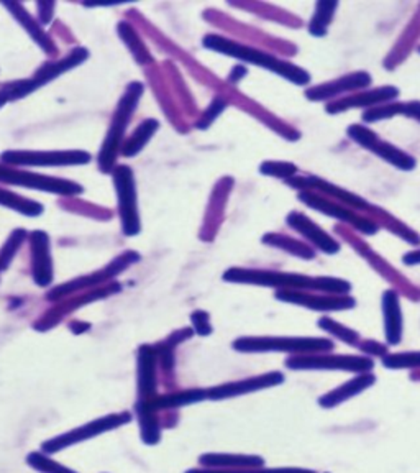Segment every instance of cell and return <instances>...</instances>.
I'll use <instances>...</instances> for the list:
<instances>
[{
  "label": "cell",
  "instance_id": "ba28073f",
  "mask_svg": "<svg viewBox=\"0 0 420 473\" xmlns=\"http://www.w3.org/2000/svg\"><path fill=\"white\" fill-rule=\"evenodd\" d=\"M0 183L28 188V190L52 192V194H60V196H69V198L79 196L85 192L83 186H79L77 183L69 181V179L43 176L38 173L15 169L13 167H5V165H0Z\"/></svg>",
  "mask_w": 420,
  "mask_h": 473
},
{
  "label": "cell",
  "instance_id": "8992f818",
  "mask_svg": "<svg viewBox=\"0 0 420 473\" xmlns=\"http://www.w3.org/2000/svg\"><path fill=\"white\" fill-rule=\"evenodd\" d=\"M347 135L351 142H355L359 147L375 153L376 157L381 158L389 165H392L394 168L400 169V171H412L417 167L416 158L410 157L409 153H406L400 148L394 147L386 140L379 138L378 134L375 130L368 128L367 126L353 124V126H348Z\"/></svg>",
  "mask_w": 420,
  "mask_h": 473
},
{
  "label": "cell",
  "instance_id": "e575fe53",
  "mask_svg": "<svg viewBox=\"0 0 420 473\" xmlns=\"http://www.w3.org/2000/svg\"><path fill=\"white\" fill-rule=\"evenodd\" d=\"M28 463L32 467H35V469H38V470H42L44 473H74L71 470H68V469H64L61 465L52 462L50 459L43 457L40 453H32L28 457Z\"/></svg>",
  "mask_w": 420,
  "mask_h": 473
},
{
  "label": "cell",
  "instance_id": "f1b7e54d",
  "mask_svg": "<svg viewBox=\"0 0 420 473\" xmlns=\"http://www.w3.org/2000/svg\"><path fill=\"white\" fill-rule=\"evenodd\" d=\"M118 33H120L124 43H126L128 48L133 53V56H135L138 63L147 64L153 61V58L148 54L147 46L140 42L137 33H135V30L128 23H125V21L118 23Z\"/></svg>",
  "mask_w": 420,
  "mask_h": 473
},
{
  "label": "cell",
  "instance_id": "ac0fdd59",
  "mask_svg": "<svg viewBox=\"0 0 420 473\" xmlns=\"http://www.w3.org/2000/svg\"><path fill=\"white\" fill-rule=\"evenodd\" d=\"M130 416L128 414H114V416H107L104 420H94L91 424H87L81 429H76L73 432H68L64 434L63 437H56L52 441L44 444V449L48 453H56L60 449H64L71 444L83 441V439H89V437H94L101 432L109 431V429H114L117 426H122L124 422H128Z\"/></svg>",
  "mask_w": 420,
  "mask_h": 473
},
{
  "label": "cell",
  "instance_id": "74e56055",
  "mask_svg": "<svg viewBox=\"0 0 420 473\" xmlns=\"http://www.w3.org/2000/svg\"><path fill=\"white\" fill-rule=\"evenodd\" d=\"M192 322H194V329L199 332V334H202V336H207V334H210V329L209 326V315L206 314V313H200V311H198V313H194L192 314Z\"/></svg>",
  "mask_w": 420,
  "mask_h": 473
},
{
  "label": "cell",
  "instance_id": "ee69618b",
  "mask_svg": "<svg viewBox=\"0 0 420 473\" xmlns=\"http://www.w3.org/2000/svg\"><path fill=\"white\" fill-rule=\"evenodd\" d=\"M419 53H420V46H419Z\"/></svg>",
  "mask_w": 420,
  "mask_h": 473
},
{
  "label": "cell",
  "instance_id": "5bb4252c",
  "mask_svg": "<svg viewBox=\"0 0 420 473\" xmlns=\"http://www.w3.org/2000/svg\"><path fill=\"white\" fill-rule=\"evenodd\" d=\"M400 97V89L394 86H381V87H375V89H367V91H359L357 94L347 95V97H340L336 101H332L326 105L327 114L335 116V114H342L347 110H353V109H371L376 105L388 104V102H394Z\"/></svg>",
  "mask_w": 420,
  "mask_h": 473
},
{
  "label": "cell",
  "instance_id": "6da1fadb",
  "mask_svg": "<svg viewBox=\"0 0 420 473\" xmlns=\"http://www.w3.org/2000/svg\"><path fill=\"white\" fill-rule=\"evenodd\" d=\"M223 280L230 283L258 284L276 290L307 291V293H322V295L347 296L351 291V283L342 278L307 276V274L250 270V268H230L223 274Z\"/></svg>",
  "mask_w": 420,
  "mask_h": 473
},
{
  "label": "cell",
  "instance_id": "4dcf8cb0",
  "mask_svg": "<svg viewBox=\"0 0 420 473\" xmlns=\"http://www.w3.org/2000/svg\"><path fill=\"white\" fill-rule=\"evenodd\" d=\"M27 239V231L25 229H17L11 233V237L7 239V242L4 243L2 250H0V272L7 270L11 266L12 260L15 258V255L19 252L21 243L25 242Z\"/></svg>",
  "mask_w": 420,
  "mask_h": 473
},
{
  "label": "cell",
  "instance_id": "3957f363",
  "mask_svg": "<svg viewBox=\"0 0 420 473\" xmlns=\"http://www.w3.org/2000/svg\"><path fill=\"white\" fill-rule=\"evenodd\" d=\"M145 86L140 81H133L126 86L125 94L122 95V99L118 101L117 105L116 114L109 126V132L104 138L102 143V150L99 153V168L102 173H112V168L116 165L117 155L118 151L124 147V137H125V130L130 118L133 116V112L137 110L138 102L143 95Z\"/></svg>",
  "mask_w": 420,
  "mask_h": 473
},
{
  "label": "cell",
  "instance_id": "d6a6232c",
  "mask_svg": "<svg viewBox=\"0 0 420 473\" xmlns=\"http://www.w3.org/2000/svg\"><path fill=\"white\" fill-rule=\"evenodd\" d=\"M384 367L391 370H404V368H420V352L409 354H396L383 358Z\"/></svg>",
  "mask_w": 420,
  "mask_h": 473
},
{
  "label": "cell",
  "instance_id": "b9f144b4",
  "mask_svg": "<svg viewBox=\"0 0 420 473\" xmlns=\"http://www.w3.org/2000/svg\"><path fill=\"white\" fill-rule=\"evenodd\" d=\"M245 74H246V68L245 66H237V68H233L229 79H230L231 83H238Z\"/></svg>",
  "mask_w": 420,
  "mask_h": 473
},
{
  "label": "cell",
  "instance_id": "44dd1931",
  "mask_svg": "<svg viewBox=\"0 0 420 473\" xmlns=\"http://www.w3.org/2000/svg\"><path fill=\"white\" fill-rule=\"evenodd\" d=\"M2 5L11 11L13 19H17L21 27L28 32V35L32 37L33 42L36 43L43 52L48 53V54H54L56 52V46L52 43V38L48 37V33L43 30L42 25L33 20L32 15L28 12L23 9V5L17 4V2H2Z\"/></svg>",
  "mask_w": 420,
  "mask_h": 473
},
{
  "label": "cell",
  "instance_id": "4fadbf2b",
  "mask_svg": "<svg viewBox=\"0 0 420 473\" xmlns=\"http://www.w3.org/2000/svg\"><path fill=\"white\" fill-rule=\"evenodd\" d=\"M373 79L371 74L367 71H355V73L345 74L342 77H336L330 83L314 86L305 91V97L311 102H322V101H330L340 95L357 94L359 91H367L371 86Z\"/></svg>",
  "mask_w": 420,
  "mask_h": 473
},
{
  "label": "cell",
  "instance_id": "7a4b0ae2",
  "mask_svg": "<svg viewBox=\"0 0 420 473\" xmlns=\"http://www.w3.org/2000/svg\"><path fill=\"white\" fill-rule=\"evenodd\" d=\"M202 45L212 52L221 53L225 56L240 60L243 63L253 64V66H258L262 69H268V71L281 76L286 81L295 86H307L312 81V76L309 71H305L304 68L289 63V61H284L271 53L262 52L258 48L242 45V43L225 38L221 35H214V33L206 35L202 40Z\"/></svg>",
  "mask_w": 420,
  "mask_h": 473
},
{
  "label": "cell",
  "instance_id": "836d02e7",
  "mask_svg": "<svg viewBox=\"0 0 420 473\" xmlns=\"http://www.w3.org/2000/svg\"><path fill=\"white\" fill-rule=\"evenodd\" d=\"M209 463V465H245V467H254V465H262V459L258 457H223V455H207L202 457V463Z\"/></svg>",
  "mask_w": 420,
  "mask_h": 473
},
{
  "label": "cell",
  "instance_id": "30bf717a",
  "mask_svg": "<svg viewBox=\"0 0 420 473\" xmlns=\"http://www.w3.org/2000/svg\"><path fill=\"white\" fill-rule=\"evenodd\" d=\"M299 200L304 202L305 206L312 208V209L320 212V214H326L332 219L350 224L351 227H355L358 232H361L365 235H375V233L379 232L378 222L373 221L369 217H365L357 210L350 209L347 206H342L335 200H328V198L319 194V192L301 191L299 192Z\"/></svg>",
  "mask_w": 420,
  "mask_h": 473
},
{
  "label": "cell",
  "instance_id": "d4e9b609",
  "mask_svg": "<svg viewBox=\"0 0 420 473\" xmlns=\"http://www.w3.org/2000/svg\"><path fill=\"white\" fill-rule=\"evenodd\" d=\"M159 128V122L157 118H147L143 120L133 135L126 140L122 147V155L126 158L135 157L143 148L147 147L148 140L153 137Z\"/></svg>",
  "mask_w": 420,
  "mask_h": 473
},
{
  "label": "cell",
  "instance_id": "cb8c5ba5",
  "mask_svg": "<svg viewBox=\"0 0 420 473\" xmlns=\"http://www.w3.org/2000/svg\"><path fill=\"white\" fill-rule=\"evenodd\" d=\"M157 348L141 347L138 355V373H140V389L141 395L148 396L155 391V373H157Z\"/></svg>",
  "mask_w": 420,
  "mask_h": 473
},
{
  "label": "cell",
  "instance_id": "9c48e42d",
  "mask_svg": "<svg viewBox=\"0 0 420 473\" xmlns=\"http://www.w3.org/2000/svg\"><path fill=\"white\" fill-rule=\"evenodd\" d=\"M2 163L9 167H76L87 165L91 155L83 150H64V151H25L11 150L4 151Z\"/></svg>",
  "mask_w": 420,
  "mask_h": 473
},
{
  "label": "cell",
  "instance_id": "7c38bea8",
  "mask_svg": "<svg viewBox=\"0 0 420 473\" xmlns=\"http://www.w3.org/2000/svg\"><path fill=\"white\" fill-rule=\"evenodd\" d=\"M284 183L289 188H295V190L319 192V194L326 196L328 200H335L342 206H347L350 209L357 210L359 214L375 209V206H371L361 196H358L351 191L343 190V188L336 186L334 183H328L326 179L319 178V176H295V178L287 179Z\"/></svg>",
  "mask_w": 420,
  "mask_h": 473
},
{
  "label": "cell",
  "instance_id": "f546056e",
  "mask_svg": "<svg viewBox=\"0 0 420 473\" xmlns=\"http://www.w3.org/2000/svg\"><path fill=\"white\" fill-rule=\"evenodd\" d=\"M319 326H320V329H324L326 332H328V334H332V336L336 337V338H340L342 342H345L348 346H351V347H358V346L361 344V342H359V334H358V332H355L353 329H348V327L342 326L340 322H336V321H334V319L328 317V315L322 317V319L319 321Z\"/></svg>",
  "mask_w": 420,
  "mask_h": 473
},
{
  "label": "cell",
  "instance_id": "5b68a950",
  "mask_svg": "<svg viewBox=\"0 0 420 473\" xmlns=\"http://www.w3.org/2000/svg\"><path fill=\"white\" fill-rule=\"evenodd\" d=\"M87 58H89V52L85 48H76L73 52L68 53L63 60H60V61L43 64L42 68L36 73L33 74V77H30V79L17 81V83L4 86L2 93L5 94V97L9 101H15V99H20V97H25V95L32 94L36 89H40L42 86L52 83L54 77L68 73V71H71L76 66L85 63Z\"/></svg>",
  "mask_w": 420,
  "mask_h": 473
},
{
  "label": "cell",
  "instance_id": "d6986e66",
  "mask_svg": "<svg viewBox=\"0 0 420 473\" xmlns=\"http://www.w3.org/2000/svg\"><path fill=\"white\" fill-rule=\"evenodd\" d=\"M32 245V272L35 283L42 288L52 281V260L50 252V237L43 231H35L30 235Z\"/></svg>",
  "mask_w": 420,
  "mask_h": 473
},
{
  "label": "cell",
  "instance_id": "ffe728a7",
  "mask_svg": "<svg viewBox=\"0 0 420 473\" xmlns=\"http://www.w3.org/2000/svg\"><path fill=\"white\" fill-rule=\"evenodd\" d=\"M283 381V373L271 371V373H264V375H260V377H253V379L235 381V383H229V385H222L219 388H212L209 391H206V395L212 400H222V398L246 395V393H252V391H256V389L274 387V385H279Z\"/></svg>",
  "mask_w": 420,
  "mask_h": 473
},
{
  "label": "cell",
  "instance_id": "9a60e30c",
  "mask_svg": "<svg viewBox=\"0 0 420 473\" xmlns=\"http://www.w3.org/2000/svg\"><path fill=\"white\" fill-rule=\"evenodd\" d=\"M140 255L135 252H125L122 255H118L116 260L112 263H109V266H105L104 270L97 272L94 274H89V276H83V278H77L74 281H69V283L63 284L60 288H56L54 291H52L48 295V299H58L61 296L69 295L73 291H77V290H85V288H91L94 284L104 283L107 280H112L114 276H117L118 273H122L124 270H126L130 265L133 263L140 262Z\"/></svg>",
  "mask_w": 420,
  "mask_h": 473
},
{
  "label": "cell",
  "instance_id": "60d3db41",
  "mask_svg": "<svg viewBox=\"0 0 420 473\" xmlns=\"http://www.w3.org/2000/svg\"><path fill=\"white\" fill-rule=\"evenodd\" d=\"M402 262L406 263V265H409V266L420 265V249H417V250H412V252L409 253H406V255L402 257Z\"/></svg>",
  "mask_w": 420,
  "mask_h": 473
},
{
  "label": "cell",
  "instance_id": "ab89813d",
  "mask_svg": "<svg viewBox=\"0 0 420 473\" xmlns=\"http://www.w3.org/2000/svg\"><path fill=\"white\" fill-rule=\"evenodd\" d=\"M54 5H56L54 2H38L36 4V9H38V13H40V21H42L43 25L52 21Z\"/></svg>",
  "mask_w": 420,
  "mask_h": 473
},
{
  "label": "cell",
  "instance_id": "8d00e7d4",
  "mask_svg": "<svg viewBox=\"0 0 420 473\" xmlns=\"http://www.w3.org/2000/svg\"><path fill=\"white\" fill-rule=\"evenodd\" d=\"M358 347H359V350H361L363 354H367V355H375V357L383 358L389 355L388 347L383 346V344H379V342H375V340H365V342L359 344Z\"/></svg>",
  "mask_w": 420,
  "mask_h": 473
},
{
  "label": "cell",
  "instance_id": "8fae6325",
  "mask_svg": "<svg viewBox=\"0 0 420 473\" xmlns=\"http://www.w3.org/2000/svg\"><path fill=\"white\" fill-rule=\"evenodd\" d=\"M286 367L291 370H342L368 373L375 367L371 358L363 355H328V354H304L293 355L286 360Z\"/></svg>",
  "mask_w": 420,
  "mask_h": 473
},
{
  "label": "cell",
  "instance_id": "1f68e13d",
  "mask_svg": "<svg viewBox=\"0 0 420 473\" xmlns=\"http://www.w3.org/2000/svg\"><path fill=\"white\" fill-rule=\"evenodd\" d=\"M260 173L264 176H273V178L287 181V179L297 176L299 168L295 163H287V161H264L260 167Z\"/></svg>",
  "mask_w": 420,
  "mask_h": 473
},
{
  "label": "cell",
  "instance_id": "7bdbcfd3",
  "mask_svg": "<svg viewBox=\"0 0 420 473\" xmlns=\"http://www.w3.org/2000/svg\"><path fill=\"white\" fill-rule=\"evenodd\" d=\"M7 102H9V99H7V97H5V94H4L2 91H0V107H2V105L4 104H7Z\"/></svg>",
  "mask_w": 420,
  "mask_h": 473
},
{
  "label": "cell",
  "instance_id": "52a82bcc",
  "mask_svg": "<svg viewBox=\"0 0 420 473\" xmlns=\"http://www.w3.org/2000/svg\"><path fill=\"white\" fill-rule=\"evenodd\" d=\"M112 173L116 183L122 232L126 237H135L141 232V222L138 214L137 184L133 171L126 165H120Z\"/></svg>",
  "mask_w": 420,
  "mask_h": 473
},
{
  "label": "cell",
  "instance_id": "e0dca14e",
  "mask_svg": "<svg viewBox=\"0 0 420 473\" xmlns=\"http://www.w3.org/2000/svg\"><path fill=\"white\" fill-rule=\"evenodd\" d=\"M286 222L293 231L297 232L301 237H304L307 242L312 243L317 250H320L326 255H336L342 250L340 242H336L328 232L319 227L311 217H307L303 212H299V210L289 212L286 217Z\"/></svg>",
  "mask_w": 420,
  "mask_h": 473
},
{
  "label": "cell",
  "instance_id": "484cf974",
  "mask_svg": "<svg viewBox=\"0 0 420 473\" xmlns=\"http://www.w3.org/2000/svg\"><path fill=\"white\" fill-rule=\"evenodd\" d=\"M262 243L264 245H270V247H276V249H281L284 252L295 255L299 258H304V260H312L315 257V252L305 243L299 242L295 239H291L287 235H279V233H266L262 237Z\"/></svg>",
  "mask_w": 420,
  "mask_h": 473
},
{
  "label": "cell",
  "instance_id": "277c9868",
  "mask_svg": "<svg viewBox=\"0 0 420 473\" xmlns=\"http://www.w3.org/2000/svg\"><path fill=\"white\" fill-rule=\"evenodd\" d=\"M238 352H286L295 355L324 354L334 348V342L317 337H243L233 342Z\"/></svg>",
  "mask_w": 420,
  "mask_h": 473
},
{
  "label": "cell",
  "instance_id": "83f0119b",
  "mask_svg": "<svg viewBox=\"0 0 420 473\" xmlns=\"http://www.w3.org/2000/svg\"><path fill=\"white\" fill-rule=\"evenodd\" d=\"M0 206L17 210V212H20L23 216H28V217H36V216L43 214V210H44L43 204H40V202L21 198L19 194L11 192V191L2 190V188H0Z\"/></svg>",
  "mask_w": 420,
  "mask_h": 473
},
{
  "label": "cell",
  "instance_id": "603a6c76",
  "mask_svg": "<svg viewBox=\"0 0 420 473\" xmlns=\"http://www.w3.org/2000/svg\"><path fill=\"white\" fill-rule=\"evenodd\" d=\"M375 379H376L375 375H371V373H361L358 379H350L345 385L334 389L332 393H327L324 398H320V404L326 408L336 406L351 396H357L358 393H361L368 387H371L375 383Z\"/></svg>",
  "mask_w": 420,
  "mask_h": 473
},
{
  "label": "cell",
  "instance_id": "d590c367",
  "mask_svg": "<svg viewBox=\"0 0 420 473\" xmlns=\"http://www.w3.org/2000/svg\"><path fill=\"white\" fill-rule=\"evenodd\" d=\"M225 107H227V102H225L222 97H215V99L212 101L209 109L206 110V114L202 116V122H200L198 126H199V128H207L217 117L221 116L222 112L225 110Z\"/></svg>",
  "mask_w": 420,
  "mask_h": 473
},
{
  "label": "cell",
  "instance_id": "4316f807",
  "mask_svg": "<svg viewBox=\"0 0 420 473\" xmlns=\"http://www.w3.org/2000/svg\"><path fill=\"white\" fill-rule=\"evenodd\" d=\"M338 9V2H317L315 5L312 20L309 23V33L317 38L326 37L328 25L335 17V11Z\"/></svg>",
  "mask_w": 420,
  "mask_h": 473
},
{
  "label": "cell",
  "instance_id": "7402d4cb",
  "mask_svg": "<svg viewBox=\"0 0 420 473\" xmlns=\"http://www.w3.org/2000/svg\"><path fill=\"white\" fill-rule=\"evenodd\" d=\"M383 314L389 346L400 344L402 338V313H400V295L394 290H388L383 295Z\"/></svg>",
  "mask_w": 420,
  "mask_h": 473
},
{
  "label": "cell",
  "instance_id": "f35d334b",
  "mask_svg": "<svg viewBox=\"0 0 420 473\" xmlns=\"http://www.w3.org/2000/svg\"><path fill=\"white\" fill-rule=\"evenodd\" d=\"M402 117L414 118L420 122V101H410V102H402Z\"/></svg>",
  "mask_w": 420,
  "mask_h": 473
},
{
  "label": "cell",
  "instance_id": "2e32d148",
  "mask_svg": "<svg viewBox=\"0 0 420 473\" xmlns=\"http://www.w3.org/2000/svg\"><path fill=\"white\" fill-rule=\"evenodd\" d=\"M274 296L283 303L304 306L314 311H347L357 306V301L350 296L317 295V293L291 291V290H278Z\"/></svg>",
  "mask_w": 420,
  "mask_h": 473
}]
</instances>
